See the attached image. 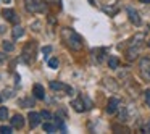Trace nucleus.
<instances>
[{
    "label": "nucleus",
    "mask_w": 150,
    "mask_h": 134,
    "mask_svg": "<svg viewBox=\"0 0 150 134\" xmlns=\"http://www.w3.org/2000/svg\"><path fill=\"white\" fill-rule=\"evenodd\" d=\"M62 39H63V42H65L69 49L76 50V52H78V50H81L82 45H84L82 37L79 36L76 31L69 29V28H63V29H62Z\"/></svg>",
    "instance_id": "f257e3e1"
},
{
    "label": "nucleus",
    "mask_w": 150,
    "mask_h": 134,
    "mask_svg": "<svg viewBox=\"0 0 150 134\" xmlns=\"http://www.w3.org/2000/svg\"><path fill=\"white\" fill-rule=\"evenodd\" d=\"M36 49H37L36 40H29V42H28L26 45L23 47V53H21V58H23V62H24V63H28V65H29V63L34 60V57H36Z\"/></svg>",
    "instance_id": "f03ea898"
},
{
    "label": "nucleus",
    "mask_w": 150,
    "mask_h": 134,
    "mask_svg": "<svg viewBox=\"0 0 150 134\" xmlns=\"http://www.w3.org/2000/svg\"><path fill=\"white\" fill-rule=\"evenodd\" d=\"M24 7L29 13H42V11H45V4L42 0H26Z\"/></svg>",
    "instance_id": "7ed1b4c3"
},
{
    "label": "nucleus",
    "mask_w": 150,
    "mask_h": 134,
    "mask_svg": "<svg viewBox=\"0 0 150 134\" xmlns=\"http://www.w3.org/2000/svg\"><path fill=\"white\" fill-rule=\"evenodd\" d=\"M139 74L145 82H150V58L144 57L139 62Z\"/></svg>",
    "instance_id": "20e7f679"
},
{
    "label": "nucleus",
    "mask_w": 150,
    "mask_h": 134,
    "mask_svg": "<svg viewBox=\"0 0 150 134\" xmlns=\"http://www.w3.org/2000/svg\"><path fill=\"white\" fill-rule=\"evenodd\" d=\"M50 87L53 89V91H65L68 95H73V89L69 87V86L63 84V82H57V81H50Z\"/></svg>",
    "instance_id": "39448f33"
},
{
    "label": "nucleus",
    "mask_w": 150,
    "mask_h": 134,
    "mask_svg": "<svg viewBox=\"0 0 150 134\" xmlns=\"http://www.w3.org/2000/svg\"><path fill=\"white\" fill-rule=\"evenodd\" d=\"M127 15H129V20H131V23L134 24V26H140L142 24V20H140V15L137 13L134 8H127Z\"/></svg>",
    "instance_id": "423d86ee"
},
{
    "label": "nucleus",
    "mask_w": 150,
    "mask_h": 134,
    "mask_svg": "<svg viewBox=\"0 0 150 134\" xmlns=\"http://www.w3.org/2000/svg\"><path fill=\"white\" fill-rule=\"evenodd\" d=\"M28 120H29V126L31 128H37L40 124V120H42V116H40V113H36V111H29V115H28Z\"/></svg>",
    "instance_id": "0eeeda50"
},
{
    "label": "nucleus",
    "mask_w": 150,
    "mask_h": 134,
    "mask_svg": "<svg viewBox=\"0 0 150 134\" xmlns=\"http://www.w3.org/2000/svg\"><path fill=\"white\" fill-rule=\"evenodd\" d=\"M2 16H4L7 21L13 23V24H16V23H18V16H16V13H15V11L11 10V8H5V10L2 11Z\"/></svg>",
    "instance_id": "6e6552de"
},
{
    "label": "nucleus",
    "mask_w": 150,
    "mask_h": 134,
    "mask_svg": "<svg viewBox=\"0 0 150 134\" xmlns=\"http://www.w3.org/2000/svg\"><path fill=\"white\" fill-rule=\"evenodd\" d=\"M118 108H120V100L118 99H110L107 104V111L110 115H115L118 111Z\"/></svg>",
    "instance_id": "1a4fd4ad"
},
{
    "label": "nucleus",
    "mask_w": 150,
    "mask_h": 134,
    "mask_svg": "<svg viewBox=\"0 0 150 134\" xmlns=\"http://www.w3.org/2000/svg\"><path fill=\"white\" fill-rule=\"evenodd\" d=\"M71 107L74 108L76 111H84V110H87V107H86V104H84V99L79 95V99H76V100H73L71 102Z\"/></svg>",
    "instance_id": "9d476101"
},
{
    "label": "nucleus",
    "mask_w": 150,
    "mask_h": 134,
    "mask_svg": "<svg viewBox=\"0 0 150 134\" xmlns=\"http://www.w3.org/2000/svg\"><path fill=\"white\" fill-rule=\"evenodd\" d=\"M33 94H34V97L39 99V100H44V99H45V91H44V87L40 84H34Z\"/></svg>",
    "instance_id": "9b49d317"
},
{
    "label": "nucleus",
    "mask_w": 150,
    "mask_h": 134,
    "mask_svg": "<svg viewBox=\"0 0 150 134\" xmlns=\"http://www.w3.org/2000/svg\"><path fill=\"white\" fill-rule=\"evenodd\" d=\"M11 126L16 128V129H21V128L24 126V118L21 116V115H15V116L11 118Z\"/></svg>",
    "instance_id": "f8f14e48"
},
{
    "label": "nucleus",
    "mask_w": 150,
    "mask_h": 134,
    "mask_svg": "<svg viewBox=\"0 0 150 134\" xmlns=\"http://www.w3.org/2000/svg\"><path fill=\"white\" fill-rule=\"evenodd\" d=\"M108 66H110L111 69H116L118 66H120V60H118L116 57H110V58H108Z\"/></svg>",
    "instance_id": "ddd939ff"
},
{
    "label": "nucleus",
    "mask_w": 150,
    "mask_h": 134,
    "mask_svg": "<svg viewBox=\"0 0 150 134\" xmlns=\"http://www.w3.org/2000/svg\"><path fill=\"white\" fill-rule=\"evenodd\" d=\"M11 34H13V39H20V37L24 34V29H23L21 26H16V28L13 29V33H11Z\"/></svg>",
    "instance_id": "4468645a"
},
{
    "label": "nucleus",
    "mask_w": 150,
    "mask_h": 134,
    "mask_svg": "<svg viewBox=\"0 0 150 134\" xmlns=\"http://www.w3.org/2000/svg\"><path fill=\"white\" fill-rule=\"evenodd\" d=\"M44 131H45V133H55V131H57V126L47 121V123H44Z\"/></svg>",
    "instance_id": "2eb2a0df"
},
{
    "label": "nucleus",
    "mask_w": 150,
    "mask_h": 134,
    "mask_svg": "<svg viewBox=\"0 0 150 134\" xmlns=\"http://www.w3.org/2000/svg\"><path fill=\"white\" fill-rule=\"evenodd\" d=\"M2 47H4L5 52H11V50L15 49V45L11 42H8V40H4V42H2Z\"/></svg>",
    "instance_id": "dca6fc26"
},
{
    "label": "nucleus",
    "mask_w": 150,
    "mask_h": 134,
    "mask_svg": "<svg viewBox=\"0 0 150 134\" xmlns=\"http://www.w3.org/2000/svg\"><path fill=\"white\" fill-rule=\"evenodd\" d=\"M8 118V108L0 107V120H7Z\"/></svg>",
    "instance_id": "f3484780"
},
{
    "label": "nucleus",
    "mask_w": 150,
    "mask_h": 134,
    "mask_svg": "<svg viewBox=\"0 0 150 134\" xmlns=\"http://www.w3.org/2000/svg\"><path fill=\"white\" fill-rule=\"evenodd\" d=\"M49 66H50V68H53V69L58 68V60H57V58H50L49 60Z\"/></svg>",
    "instance_id": "a211bd4d"
},
{
    "label": "nucleus",
    "mask_w": 150,
    "mask_h": 134,
    "mask_svg": "<svg viewBox=\"0 0 150 134\" xmlns=\"http://www.w3.org/2000/svg\"><path fill=\"white\" fill-rule=\"evenodd\" d=\"M11 128H13V126H0V133H2V134H10L11 133Z\"/></svg>",
    "instance_id": "6ab92c4d"
},
{
    "label": "nucleus",
    "mask_w": 150,
    "mask_h": 134,
    "mask_svg": "<svg viewBox=\"0 0 150 134\" xmlns=\"http://www.w3.org/2000/svg\"><path fill=\"white\" fill-rule=\"evenodd\" d=\"M142 133H150V120H147L142 124Z\"/></svg>",
    "instance_id": "aec40b11"
},
{
    "label": "nucleus",
    "mask_w": 150,
    "mask_h": 134,
    "mask_svg": "<svg viewBox=\"0 0 150 134\" xmlns=\"http://www.w3.org/2000/svg\"><path fill=\"white\" fill-rule=\"evenodd\" d=\"M40 116H42V118H44V120H45V121L52 120V115H50V113H49V111H47V110H44L42 113H40Z\"/></svg>",
    "instance_id": "412c9836"
},
{
    "label": "nucleus",
    "mask_w": 150,
    "mask_h": 134,
    "mask_svg": "<svg viewBox=\"0 0 150 134\" xmlns=\"http://www.w3.org/2000/svg\"><path fill=\"white\" fill-rule=\"evenodd\" d=\"M145 104L149 105V108H150V91H145Z\"/></svg>",
    "instance_id": "4be33fe9"
},
{
    "label": "nucleus",
    "mask_w": 150,
    "mask_h": 134,
    "mask_svg": "<svg viewBox=\"0 0 150 134\" xmlns=\"http://www.w3.org/2000/svg\"><path fill=\"white\" fill-rule=\"evenodd\" d=\"M42 52H44V55H49V53L52 52V47H50V45L44 47V49H42Z\"/></svg>",
    "instance_id": "5701e85b"
},
{
    "label": "nucleus",
    "mask_w": 150,
    "mask_h": 134,
    "mask_svg": "<svg viewBox=\"0 0 150 134\" xmlns=\"http://www.w3.org/2000/svg\"><path fill=\"white\" fill-rule=\"evenodd\" d=\"M21 104H23V105H28V107H31V105H33V100L26 99V100H21Z\"/></svg>",
    "instance_id": "b1692460"
},
{
    "label": "nucleus",
    "mask_w": 150,
    "mask_h": 134,
    "mask_svg": "<svg viewBox=\"0 0 150 134\" xmlns=\"http://www.w3.org/2000/svg\"><path fill=\"white\" fill-rule=\"evenodd\" d=\"M47 2H50V4H60V0H47Z\"/></svg>",
    "instance_id": "393cba45"
},
{
    "label": "nucleus",
    "mask_w": 150,
    "mask_h": 134,
    "mask_svg": "<svg viewBox=\"0 0 150 134\" xmlns=\"http://www.w3.org/2000/svg\"><path fill=\"white\" fill-rule=\"evenodd\" d=\"M4 60H5V55H4L2 52H0V62H4Z\"/></svg>",
    "instance_id": "a878e982"
},
{
    "label": "nucleus",
    "mask_w": 150,
    "mask_h": 134,
    "mask_svg": "<svg viewBox=\"0 0 150 134\" xmlns=\"http://www.w3.org/2000/svg\"><path fill=\"white\" fill-rule=\"evenodd\" d=\"M139 2H142V4H150V0H139Z\"/></svg>",
    "instance_id": "bb28decb"
},
{
    "label": "nucleus",
    "mask_w": 150,
    "mask_h": 134,
    "mask_svg": "<svg viewBox=\"0 0 150 134\" xmlns=\"http://www.w3.org/2000/svg\"><path fill=\"white\" fill-rule=\"evenodd\" d=\"M2 2H4V4H10V0H2Z\"/></svg>",
    "instance_id": "cd10ccee"
},
{
    "label": "nucleus",
    "mask_w": 150,
    "mask_h": 134,
    "mask_svg": "<svg viewBox=\"0 0 150 134\" xmlns=\"http://www.w3.org/2000/svg\"><path fill=\"white\" fill-rule=\"evenodd\" d=\"M0 102H2V95H0Z\"/></svg>",
    "instance_id": "c85d7f7f"
},
{
    "label": "nucleus",
    "mask_w": 150,
    "mask_h": 134,
    "mask_svg": "<svg viewBox=\"0 0 150 134\" xmlns=\"http://www.w3.org/2000/svg\"><path fill=\"white\" fill-rule=\"evenodd\" d=\"M149 47H150V40H149Z\"/></svg>",
    "instance_id": "c756f323"
}]
</instances>
